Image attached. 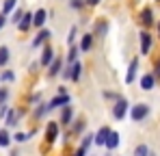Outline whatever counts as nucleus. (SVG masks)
<instances>
[{
  "instance_id": "nucleus-1",
  "label": "nucleus",
  "mask_w": 160,
  "mask_h": 156,
  "mask_svg": "<svg viewBox=\"0 0 160 156\" xmlns=\"http://www.w3.org/2000/svg\"><path fill=\"white\" fill-rule=\"evenodd\" d=\"M147 113H149V106L147 104H136L132 108V119L134 122H141V119L147 117Z\"/></svg>"
},
{
  "instance_id": "nucleus-2",
  "label": "nucleus",
  "mask_w": 160,
  "mask_h": 156,
  "mask_svg": "<svg viewBox=\"0 0 160 156\" xmlns=\"http://www.w3.org/2000/svg\"><path fill=\"white\" fill-rule=\"evenodd\" d=\"M126 113H128V102H126V100H119V102L115 104V108H112L115 119H123V117H126Z\"/></svg>"
},
{
  "instance_id": "nucleus-3",
  "label": "nucleus",
  "mask_w": 160,
  "mask_h": 156,
  "mask_svg": "<svg viewBox=\"0 0 160 156\" xmlns=\"http://www.w3.org/2000/svg\"><path fill=\"white\" fill-rule=\"evenodd\" d=\"M110 132H112L110 128L102 126V128L98 130V134H95V143H98V145H106V143H108V137H110Z\"/></svg>"
},
{
  "instance_id": "nucleus-4",
  "label": "nucleus",
  "mask_w": 160,
  "mask_h": 156,
  "mask_svg": "<svg viewBox=\"0 0 160 156\" xmlns=\"http://www.w3.org/2000/svg\"><path fill=\"white\" fill-rule=\"evenodd\" d=\"M149 48H152V35L141 33V54H149Z\"/></svg>"
},
{
  "instance_id": "nucleus-5",
  "label": "nucleus",
  "mask_w": 160,
  "mask_h": 156,
  "mask_svg": "<svg viewBox=\"0 0 160 156\" xmlns=\"http://www.w3.org/2000/svg\"><path fill=\"white\" fill-rule=\"evenodd\" d=\"M154 80H156V76L145 74V76H141V87H143L145 91H152V89H154Z\"/></svg>"
},
{
  "instance_id": "nucleus-6",
  "label": "nucleus",
  "mask_w": 160,
  "mask_h": 156,
  "mask_svg": "<svg viewBox=\"0 0 160 156\" xmlns=\"http://www.w3.org/2000/svg\"><path fill=\"white\" fill-rule=\"evenodd\" d=\"M136 70H138V59H132V63H130V70H128V76H126V82H128V85H132V82H134Z\"/></svg>"
},
{
  "instance_id": "nucleus-7",
  "label": "nucleus",
  "mask_w": 160,
  "mask_h": 156,
  "mask_svg": "<svg viewBox=\"0 0 160 156\" xmlns=\"http://www.w3.org/2000/svg\"><path fill=\"white\" fill-rule=\"evenodd\" d=\"M67 102H69V98H67L65 93H61L58 98H54L52 102L48 104V111H50V108H56V106H65V104H67Z\"/></svg>"
},
{
  "instance_id": "nucleus-8",
  "label": "nucleus",
  "mask_w": 160,
  "mask_h": 156,
  "mask_svg": "<svg viewBox=\"0 0 160 156\" xmlns=\"http://www.w3.org/2000/svg\"><path fill=\"white\" fill-rule=\"evenodd\" d=\"M93 46V35L91 33H87L84 37H82V44H80V52H89V48Z\"/></svg>"
},
{
  "instance_id": "nucleus-9",
  "label": "nucleus",
  "mask_w": 160,
  "mask_h": 156,
  "mask_svg": "<svg viewBox=\"0 0 160 156\" xmlns=\"http://www.w3.org/2000/svg\"><path fill=\"white\" fill-rule=\"evenodd\" d=\"M56 134H58L56 124H48V130H46V141H48V143H52L54 139H56Z\"/></svg>"
},
{
  "instance_id": "nucleus-10",
  "label": "nucleus",
  "mask_w": 160,
  "mask_h": 156,
  "mask_svg": "<svg viewBox=\"0 0 160 156\" xmlns=\"http://www.w3.org/2000/svg\"><path fill=\"white\" fill-rule=\"evenodd\" d=\"M43 22H46V11L39 9V11L35 13V18H32V24L35 26H43Z\"/></svg>"
},
{
  "instance_id": "nucleus-11",
  "label": "nucleus",
  "mask_w": 160,
  "mask_h": 156,
  "mask_svg": "<svg viewBox=\"0 0 160 156\" xmlns=\"http://www.w3.org/2000/svg\"><path fill=\"white\" fill-rule=\"evenodd\" d=\"M32 18H35V15H30V13H26V15H24V18H22V20H20V30H28V26L32 24Z\"/></svg>"
},
{
  "instance_id": "nucleus-12",
  "label": "nucleus",
  "mask_w": 160,
  "mask_h": 156,
  "mask_svg": "<svg viewBox=\"0 0 160 156\" xmlns=\"http://www.w3.org/2000/svg\"><path fill=\"white\" fill-rule=\"evenodd\" d=\"M48 37H50V33H48V30H39V35L35 37V41H32V46H35V48H37V46H41V44H43V41H46Z\"/></svg>"
},
{
  "instance_id": "nucleus-13",
  "label": "nucleus",
  "mask_w": 160,
  "mask_h": 156,
  "mask_svg": "<svg viewBox=\"0 0 160 156\" xmlns=\"http://www.w3.org/2000/svg\"><path fill=\"white\" fill-rule=\"evenodd\" d=\"M141 20H143V24L149 26L154 22V15H152V9H143V13H141Z\"/></svg>"
},
{
  "instance_id": "nucleus-14",
  "label": "nucleus",
  "mask_w": 160,
  "mask_h": 156,
  "mask_svg": "<svg viewBox=\"0 0 160 156\" xmlns=\"http://www.w3.org/2000/svg\"><path fill=\"white\" fill-rule=\"evenodd\" d=\"M119 145V134L117 132H110V137H108V143H106V148L108 150H115Z\"/></svg>"
},
{
  "instance_id": "nucleus-15",
  "label": "nucleus",
  "mask_w": 160,
  "mask_h": 156,
  "mask_svg": "<svg viewBox=\"0 0 160 156\" xmlns=\"http://www.w3.org/2000/svg\"><path fill=\"white\" fill-rule=\"evenodd\" d=\"M52 56H54L52 48H46V50H43V56H41V63H43V65H50V63H52Z\"/></svg>"
},
{
  "instance_id": "nucleus-16",
  "label": "nucleus",
  "mask_w": 160,
  "mask_h": 156,
  "mask_svg": "<svg viewBox=\"0 0 160 156\" xmlns=\"http://www.w3.org/2000/svg\"><path fill=\"white\" fill-rule=\"evenodd\" d=\"M72 115H74V111H72V106H65V108H63V117H61V122H63V124H69V119H72Z\"/></svg>"
},
{
  "instance_id": "nucleus-17",
  "label": "nucleus",
  "mask_w": 160,
  "mask_h": 156,
  "mask_svg": "<svg viewBox=\"0 0 160 156\" xmlns=\"http://www.w3.org/2000/svg\"><path fill=\"white\" fill-rule=\"evenodd\" d=\"M61 65H63V61H61V59H54L52 63H50V74H58V72H61Z\"/></svg>"
},
{
  "instance_id": "nucleus-18",
  "label": "nucleus",
  "mask_w": 160,
  "mask_h": 156,
  "mask_svg": "<svg viewBox=\"0 0 160 156\" xmlns=\"http://www.w3.org/2000/svg\"><path fill=\"white\" fill-rule=\"evenodd\" d=\"M18 124V113L15 111H9L7 113V126H15Z\"/></svg>"
},
{
  "instance_id": "nucleus-19",
  "label": "nucleus",
  "mask_w": 160,
  "mask_h": 156,
  "mask_svg": "<svg viewBox=\"0 0 160 156\" xmlns=\"http://www.w3.org/2000/svg\"><path fill=\"white\" fill-rule=\"evenodd\" d=\"M11 143V139H9V132L7 130H0V148H7Z\"/></svg>"
},
{
  "instance_id": "nucleus-20",
  "label": "nucleus",
  "mask_w": 160,
  "mask_h": 156,
  "mask_svg": "<svg viewBox=\"0 0 160 156\" xmlns=\"http://www.w3.org/2000/svg\"><path fill=\"white\" fill-rule=\"evenodd\" d=\"M80 72H82V65H80V63H74V65H72V80H78Z\"/></svg>"
},
{
  "instance_id": "nucleus-21",
  "label": "nucleus",
  "mask_w": 160,
  "mask_h": 156,
  "mask_svg": "<svg viewBox=\"0 0 160 156\" xmlns=\"http://www.w3.org/2000/svg\"><path fill=\"white\" fill-rule=\"evenodd\" d=\"M7 61H9V48H4V46H2V48H0V67H2Z\"/></svg>"
},
{
  "instance_id": "nucleus-22",
  "label": "nucleus",
  "mask_w": 160,
  "mask_h": 156,
  "mask_svg": "<svg viewBox=\"0 0 160 156\" xmlns=\"http://www.w3.org/2000/svg\"><path fill=\"white\" fill-rule=\"evenodd\" d=\"M13 7H15V0H4V7H2V13H9V11H13Z\"/></svg>"
},
{
  "instance_id": "nucleus-23",
  "label": "nucleus",
  "mask_w": 160,
  "mask_h": 156,
  "mask_svg": "<svg viewBox=\"0 0 160 156\" xmlns=\"http://www.w3.org/2000/svg\"><path fill=\"white\" fill-rule=\"evenodd\" d=\"M134 156H149V152H147L145 145H138V148L134 150Z\"/></svg>"
},
{
  "instance_id": "nucleus-24",
  "label": "nucleus",
  "mask_w": 160,
  "mask_h": 156,
  "mask_svg": "<svg viewBox=\"0 0 160 156\" xmlns=\"http://www.w3.org/2000/svg\"><path fill=\"white\" fill-rule=\"evenodd\" d=\"M78 52H80V50H76V48H72V50H69V54H67V61H69L72 65L76 63V54H78Z\"/></svg>"
},
{
  "instance_id": "nucleus-25",
  "label": "nucleus",
  "mask_w": 160,
  "mask_h": 156,
  "mask_svg": "<svg viewBox=\"0 0 160 156\" xmlns=\"http://www.w3.org/2000/svg\"><path fill=\"white\" fill-rule=\"evenodd\" d=\"M22 18H24V13H22V11H15V13H13V22H15V24H20V20H22Z\"/></svg>"
},
{
  "instance_id": "nucleus-26",
  "label": "nucleus",
  "mask_w": 160,
  "mask_h": 156,
  "mask_svg": "<svg viewBox=\"0 0 160 156\" xmlns=\"http://www.w3.org/2000/svg\"><path fill=\"white\" fill-rule=\"evenodd\" d=\"M0 78H2L4 82H9V80H13V78H15V76H13V72H4V74H2V76H0Z\"/></svg>"
},
{
  "instance_id": "nucleus-27",
  "label": "nucleus",
  "mask_w": 160,
  "mask_h": 156,
  "mask_svg": "<svg viewBox=\"0 0 160 156\" xmlns=\"http://www.w3.org/2000/svg\"><path fill=\"white\" fill-rule=\"evenodd\" d=\"M13 139H15V141H18V143H22V141H26L28 137H26V134H22V132H18V134H15V137H13Z\"/></svg>"
},
{
  "instance_id": "nucleus-28",
  "label": "nucleus",
  "mask_w": 160,
  "mask_h": 156,
  "mask_svg": "<svg viewBox=\"0 0 160 156\" xmlns=\"http://www.w3.org/2000/svg\"><path fill=\"white\" fill-rule=\"evenodd\" d=\"M74 37H76V28L69 30V37H67V44H74Z\"/></svg>"
},
{
  "instance_id": "nucleus-29",
  "label": "nucleus",
  "mask_w": 160,
  "mask_h": 156,
  "mask_svg": "<svg viewBox=\"0 0 160 156\" xmlns=\"http://www.w3.org/2000/svg\"><path fill=\"white\" fill-rule=\"evenodd\" d=\"M108 30V26L104 24V22H100V24H98V33H106Z\"/></svg>"
},
{
  "instance_id": "nucleus-30",
  "label": "nucleus",
  "mask_w": 160,
  "mask_h": 156,
  "mask_svg": "<svg viewBox=\"0 0 160 156\" xmlns=\"http://www.w3.org/2000/svg\"><path fill=\"white\" fill-rule=\"evenodd\" d=\"M4 100H7V91H4V89H0V104L4 102Z\"/></svg>"
},
{
  "instance_id": "nucleus-31",
  "label": "nucleus",
  "mask_w": 160,
  "mask_h": 156,
  "mask_svg": "<svg viewBox=\"0 0 160 156\" xmlns=\"http://www.w3.org/2000/svg\"><path fill=\"white\" fill-rule=\"evenodd\" d=\"M154 76H158V78H160V61L156 63V72H154Z\"/></svg>"
},
{
  "instance_id": "nucleus-32",
  "label": "nucleus",
  "mask_w": 160,
  "mask_h": 156,
  "mask_svg": "<svg viewBox=\"0 0 160 156\" xmlns=\"http://www.w3.org/2000/svg\"><path fill=\"white\" fill-rule=\"evenodd\" d=\"M4 22H7V18H4V13H0V28L4 26Z\"/></svg>"
},
{
  "instance_id": "nucleus-33",
  "label": "nucleus",
  "mask_w": 160,
  "mask_h": 156,
  "mask_svg": "<svg viewBox=\"0 0 160 156\" xmlns=\"http://www.w3.org/2000/svg\"><path fill=\"white\" fill-rule=\"evenodd\" d=\"M87 2H89V4H98L100 0H87Z\"/></svg>"
},
{
  "instance_id": "nucleus-34",
  "label": "nucleus",
  "mask_w": 160,
  "mask_h": 156,
  "mask_svg": "<svg viewBox=\"0 0 160 156\" xmlns=\"http://www.w3.org/2000/svg\"><path fill=\"white\" fill-rule=\"evenodd\" d=\"M158 30H160V24H158Z\"/></svg>"
}]
</instances>
